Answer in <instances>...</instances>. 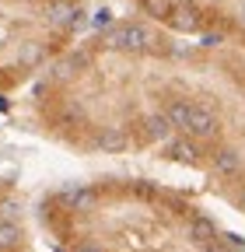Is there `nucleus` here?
<instances>
[{"mask_svg": "<svg viewBox=\"0 0 245 252\" xmlns=\"http://www.w3.org/2000/svg\"><path fill=\"white\" fill-rule=\"evenodd\" d=\"M28 126L74 154H151L245 217V53L105 21L28 84Z\"/></svg>", "mask_w": 245, "mask_h": 252, "instance_id": "obj_1", "label": "nucleus"}, {"mask_svg": "<svg viewBox=\"0 0 245 252\" xmlns=\"http://www.w3.org/2000/svg\"><path fill=\"white\" fill-rule=\"evenodd\" d=\"M53 252H245L193 193L158 179L95 175L53 186L35 200Z\"/></svg>", "mask_w": 245, "mask_h": 252, "instance_id": "obj_2", "label": "nucleus"}, {"mask_svg": "<svg viewBox=\"0 0 245 252\" xmlns=\"http://www.w3.org/2000/svg\"><path fill=\"white\" fill-rule=\"evenodd\" d=\"M84 28V0H0V94L35 84Z\"/></svg>", "mask_w": 245, "mask_h": 252, "instance_id": "obj_3", "label": "nucleus"}, {"mask_svg": "<svg viewBox=\"0 0 245 252\" xmlns=\"http://www.w3.org/2000/svg\"><path fill=\"white\" fill-rule=\"evenodd\" d=\"M140 18L196 42L245 53V0H130Z\"/></svg>", "mask_w": 245, "mask_h": 252, "instance_id": "obj_4", "label": "nucleus"}, {"mask_svg": "<svg viewBox=\"0 0 245 252\" xmlns=\"http://www.w3.org/2000/svg\"><path fill=\"white\" fill-rule=\"evenodd\" d=\"M0 252H35L25 196L11 179H0Z\"/></svg>", "mask_w": 245, "mask_h": 252, "instance_id": "obj_5", "label": "nucleus"}]
</instances>
